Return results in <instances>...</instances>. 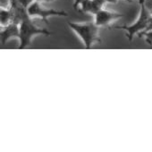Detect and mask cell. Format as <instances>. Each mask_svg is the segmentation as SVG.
I'll return each mask as SVG.
<instances>
[{
  "label": "cell",
  "mask_w": 152,
  "mask_h": 152,
  "mask_svg": "<svg viewBox=\"0 0 152 152\" xmlns=\"http://www.w3.org/2000/svg\"><path fill=\"white\" fill-rule=\"evenodd\" d=\"M140 15L139 18L137 19V21L130 25V26H116L115 27V29H119V30H124L127 32L126 37L128 38L129 40H132L133 37L136 34H140L143 31H145L149 24L151 16H152V13L151 11H149L145 3L140 4Z\"/></svg>",
  "instance_id": "obj_3"
},
{
  "label": "cell",
  "mask_w": 152,
  "mask_h": 152,
  "mask_svg": "<svg viewBox=\"0 0 152 152\" xmlns=\"http://www.w3.org/2000/svg\"><path fill=\"white\" fill-rule=\"evenodd\" d=\"M13 22V12L12 10L8 7H1V9H0V23H1V26L6 27L8 24H10Z\"/></svg>",
  "instance_id": "obj_8"
},
{
  "label": "cell",
  "mask_w": 152,
  "mask_h": 152,
  "mask_svg": "<svg viewBox=\"0 0 152 152\" xmlns=\"http://www.w3.org/2000/svg\"><path fill=\"white\" fill-rule=\"evenodd\" d=\"M145 2H146V0H139V4H140V5L145 3Z\"/></svg>",
  "instance_id": "obj_15"
},
{
  "label": "cell",
  "mask_w": 152,
  "mask_h": 152,
  "mask_svg": "<svg viewBox=\"0 0 152 152\" xmlns=\"http://www.w3.org/2000/svg\"><path fill=\"white\" fill-rule=\"evenodd\" d=\"M118 0H107V3H111V4H115L117 3Z\"/></svg>",
  "instance_id": "obj_14"
},
{
  "label": "cell",
  "mask_w": 152,
  "mask_h": 152,
  "mask_svg": "<svg viewBox=\"0 0 152 152\" xmlns=\"http://www.w3.org/2000/svg\"><path fill=\"white\" fill-rule=\"evenodd\" d=\"M151 13H152V11H151ZM152 30V16H151V19H150V22H149V24H148V28H147V30L145 31H151ZM145 31H143V32H145Z\"/></svg>",
  "instance_id": "obj_12"
},
{
  "label": "cell",
  "mask_w": 152,
  "mask_h": 152,
  "mask_svg": "<svg viewBox=\"0 0 152 152\" xmlns=\"http://www.w3.org/2000/svg\"><path fill=\"white\" fill-rule=\"evenodd\" d=\"M106 3L107 0H83L80 4L81 11L95 15L99 11L104 8Z\"/></svg>",
  "instance_id": "obj_7"
},
{
  "label": "cell",
  "mask_w": 152,
  "mask_h": 152,
  "mask_svg": "<svg viewBox=\"0 0 152 152\" xmlns=\"http://www.w3.org/2000/svg\"><path fill=\"white\" fill-rule=\"evenodd\" d=\"M19 25H20V39H19L20 49L25 48L28 46H30L32 41V39L38 35L49 36L51 34V32L48 31L47 29H42L36 26L32 21V18L29 15V14H26L24 15Z\"/></svg>",
  "instance_id": "obj_2"
},
{
  "label": "cell",
  "mask_w": 152,
  "mask_h": 152,
  "mask_svg": "<svg viewBox=\"0 0 152 152\" xmlns=\"http://www.w3.org/2000/svg\"><path fill=\"white\" fill-rule=\"evenodd\" d=\"M83 0H74V3H73V7L74 9H78V7H80V4Z\"/></svg>",
  "instance_id": "obj_11"
},
{
  "label": "cell",
  "mask_w": 152,
  "mask_h": 152,
  "mask_svg": "<svg viewBox=\"0 0 152 152\" xmlns=\"http://www.w3.org/2000/svg\"><path fill=\"white\" fill-rule=\"evenodd\" d=\"M95 20L94 23L99 26V27H107L109 26L112 23L119 20L124 16L123 14L114 12V11H109L105 8L101 9L95 15Z\"/></svg>",
  "instance_id": "obj_5"
},
{
  "label": "cell",
  "mask_w": 152,
  "mask_h": 152,
  "mask_svg": "<svg viewBox=\"0 0 152 152\" xmlns=\"http://www.w3.org/2000/svg\"><path fill=\"white\" fill-rule=\"evenodd\" d=\"M27 11H28L29 15L31 18L39 17L47 23H48L47 19L48 17H51V16H64V17H66V16H68V14L66 12H64V11H58V10H55V9L45 8L44 7H42L40 2L37 1V0L28 7Z\"/></svg>",
  "instance_id": "obj_4"
},
{
  "label": "cell",
  "mask_w": 152,
  "mask_h": 152,
  "mask_svg": "<svg viewBox=\"0 0 152 152\" xmlns=\"http://www.w3.org/2000/svg\"><path fill=\"white\" fill-rule=\"evenodd\" d=\"M37 1H39V2H47V3H49V2H53V1H55V0H37Z\"/></svg>",
  "instance_id": "obj_13"
},
{
  "label": "cell",
  "mask_w": 152,
  "mask_h": 152,
  "mask_svg": "<svg viewBox=\"0 0 152 152\" xmlns=\"http://www.w3.org/2000/svg\"><path fill=\"white\" fill-rule=\"evenodd\" d=\"M68 26L82 39L86 48H91L95 43L100 42V27L98 26L94 22L84 23H68Z\"/></svg>",
  "instance_id": "obj_1"
},
{
  "label": "cell",
  "mask_w": 152,
  "mask_h": 152,
  "mask_svg": "<svg viewBox=\"0 0 152 152\" xmlns=\"http://www.w3.org/2000/svg\"><path fill=\"white\" fill-rule=\"evenodd\" d=\"M139 37H144L146 42L148 43L149 45H152V30L145 32H141L140 34H139Z\"/></svg>",
  "instance_id": "obj_9"
},
{
  "label": "cell",
  "mask_w": 152,
  "mask_h": 152,
  "mask_svg": "<svg viewBox=\"0 0 152 152\" xmlns=\"http://www.w3.org/2000/svg\"><path fill=\"white\" fill-rule=\"evenodd\" d=\"M36 1V0H18V2L26 9H28V7Z\"/></svg>",
  "instance_id": "obj_10"
},
{
  "label": "cell",
  "mask_w": 152,
  "mask_h": 152,
  "mask_svg": "<svg viewBox=\"0 0 152 152\" xmlns=\"http://www.w3.org/2000/svg\"><path fill=\"white\" fill-rule=\"evenodd\" d=\"M20 39V25L15 23H11L7 26L4 27V30L0 32L1 45L4 46L11 39Z\"/></svg>",
  "instance_id": "obj_6"
}]
</instances>
